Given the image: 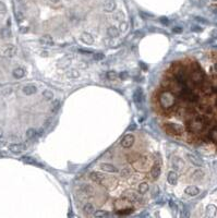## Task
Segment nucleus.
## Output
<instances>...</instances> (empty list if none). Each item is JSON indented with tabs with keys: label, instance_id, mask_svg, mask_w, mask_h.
Listing matches in <instances>:
<instances>
[{
	"label": "nucleus",
	"instance_id": "nucleus-58",
	"mask_svg": "<svg viewBox=\"0 0 217 218\" xmlns=\"http://www.w3.org/2000/svg\"><path fill=\"white\" fill-rule=\"evenodd\" d=\"M215 106H216V108H217V98H216V100H215Z\"/></svg>",
	"mask_w": 217,
	"mask_h": 218
},
{
	"label": "nucleus",
	"instance_id": "nucleus-13",
	"mask_svg": "<svg viewBox=\"0 0 217 218\" xmlns=\"http://www.w3.org/2000/svg\"><path fill=\"white\" fill-rule=\"evenodd\" d=\"M200 86H201V90H202V92H203L205 95H212L214 93L213 85L211 84V82L206 81V79H205L204 81H203V83L201 84Z\"/></svg>",
	"mask_w": 217,
	"mask_h": 218
},
{
	"label": "nucleus",
	"instance_id": "nucleus-24",
	"mask_svg": "<svg viewBox=\"0 0 217 218\" xmlns=\"http://www.w3.org/2000/svg\"><path fill=\"white\" fill-rule=\"evenodd\" d=\"M172 166H174L177 170H180V169H182V167L184 166V163L181 158H179V157H175V158L172 159Z\"/></svg>",
	"mask_w": 217,
	"mask_h": 218
},
{
	"label": "nucleus",
	"instance_id": "nucleus-38",
	"mask_svg": "<svg viewBox=\"0 0 217 218\" xmlns=\"http://www.w3.org/2000/svg\"><path fill=\"white\" fill-rule=\"evenodd\" d=\"M43 96H44V98H46L47 100H50V99L54 98V93L51 91H49V90H45V91L43 92Z\"/></svg>",
	"mask_w": 217,
	"mask_h": 218
},
{
	"label": "nucleus",
	"instance_id": "nucleus-19",
	"mask_svg": "<svg viewBox=\"0 0 217 218\" xmlns=\"http://www.w3.org/2000/svg\"><path fill=\"white\" fill-rule=\"evenodd\" d=\"M39 41L44 46H48V47L54 46V39H52V37L50 36V35H44V36H42Z\"/></svg>",
	"mask_w": 217,
	"mask_h": 218
},
{
	"label": "nucleus",
	"instance_id": "nucleus-52",
	"mask_svg": "<svg viewBox=\"0 0 217 218\" xmlns=\"http://www.w3.org/2000/svg\"><path fill=\"white\" fill-rule=\"evenodd\" d=\"M160 22H162L164 25H167L168 24V19L167 18H162V19H160Z\"/></svg>",
	"mask_w": 217,
	"mask_h": 218
},
{
	"label": "nucleus",
	"instance_id": "nucleus-40",
	"mask_svg": "<svg viewBox=\"0 0 217 218\" xmlns=\"http://www.w3.org/2000/svg\"><path fill=\"white\" fill-rule=\"evenodd\" d=\"M113 18L116 19V20H118V21H122V20H125V13L122 12V11H117V12L113 14Z\"/></svg>",
	"mask_w": 217,
	"mask_h": 218
},
{
	"label": "nucleus",
	"instance_id": "nucleus-1",
	"mask_svg": "<svg viewBox=\"0 0 217 218\" xmlns=\"http://www.w3.org/2000/svg\"><path fill=\"white\" fill-rule=\"evenodd\" d=\"M209 120L206 115L200 116V115H194L192 116V118L189 120L187 123V128L191 133H200L203 132L209 125Z\"/></svg>",
	"mask_w": 217,
	"mask_h": 218
},
{
	"label": "nucleus",
	"instance_id": "nucleus-43",
	"mask_svg": "<svg viewBox=\"0 0 217 218\" xmlns=\"http://www.w3.org/2000/svg\"><path fill=\"white\" fill-rule=\"evenodd\" d=\"M79 75H80V73L76 70H71V72H69V73H68V76H69V78H71V79L79 78Z\"/></svg>",
	"mask_w": 217,
	"mask_h": 218
},
{
	"label": "nucleus",
	"instance_id": "nucleus-42",
	"mask_svg": "<svg viewBox=\"0 0 217 218\" xmlns=\"http://www.w3.org/2000/svg\"><path fill=\"white\" fill-rule=\"evenodd\" d=\"M59 108H60V100H58V99H55L54 103H52V108H51V110L54 111V112H56Z\"/></svg>",
	"mask_w": 217,
	"mask_h": 218
},
{
	"label": "nucleus",
	"instance_id": "nucleus-44",
	"mask_svg": "<svg viewBox=\"0 0 217 218\" xmlns=\"http://www.w3.org/2000/svg\"><path fill=\"white\" fill-rule=\"evenodd\" d=\"M93 58H94V60L100 61V60H103V59L105 58V55H104V54H102V53H97V54H94Z\"/></svg>",
	"mask_w": 217,
	"mask_h": 218
},
{
	"label": "nucleus",
	"instance_id": "nucleus-15",
	"mask_svg": "<svg viewBox=\"0 0 217 218\" xmlns=\"http://www.w3.org/2000/svg\"><path fill=\"white\" fill-rule=\"evenodd\" d=\"M25 148H26V145L21 144V143L9 145V149H10V152H12L13 154H20V153H22L23 151H25Z\"/></svg>",
	"mask_w": 217,
	"mask_h": 218
},
{
	"label": "nucleus",
	"instance_id": "nucleus-20",
	"mask_svg": "<svg viewBox=\"0 0 217 218\" xmlns=\"http://www.w3.org/2000/svg\"><path fill=\"white\" fill-rule=\"evenodd\" d=\"M81 41H83L84 44H86V45H92L93 43H94V38H93V36L91 34L84 32V33L81 34Z\"/></svg>",
	"mask_w": 217,
	"mask_h": 218
},
{
	"label": "nucleus",
	"instance_id": "nucleus-25",
	"mask_svg": "<svg viewBox=\"0 0 217 218\" xmlns=\"http://www.w3.org/2000/svg\"><path fill=\"white\" fill-rule=\"evenodd\" d=\"M107 34H108L109 37L116 38V37L119 36V29L117 27H115V26H109L107 29Z\"/></svg>",
	"mask_w": 217,
	"mask_h": 218
},
{
	"label": "nucleus",
	"instance_id": "nucleus-28",
	"mask_svg": "<svg viewBox=\"0 0 217 218\" xmlns=\"http://www.w3.org/2000/svg\"><path fill=\"white\" fill-rule=\"evenodd\" d=\"M209 139L212 141L213 143H216V144H217V127L213 128V129L209 131Z\"/></svg>",
	"mask_w": 217,
	"mask_h": 218
},
{
	"label": "nucleus",
	"instance_id": "nucleus-31",
	"mask_svg": "<svg viewBox=\"0 0 217 218\" xmlns=\"http://www.w3.org/2000/svg\"><path fill=\"white\" fill-rule=\"evenodd\" d=\"M203 176H204V173H203V171L200 170V169H197V170H195V171H193V173H192V178L194 179V180H196V181L202 180V179H203Z\"/></svg>",
	"mask_w": 217,
	"mask_h": 218
},
{
	"label": "nucleus",
	"instance_id": "nucleus-30",
	"mask_svg": "<svg viewBox=\"0 0 217 218\" xmlns=\"http://www.w3.org/2000/svg\"><path fill=\"white\" fill-rule=\"evenodd\" d=\"M148 189H150V186H148V184H147L146 182H142V183H140V184L138 185V191H139V193H141V194L146 193V192L148 191Z\"/></svg>",
	"mask_w": 217,
	"mask_h": 218
},
{
	"label": "nucleus",
	"instance_id": "nucleus-34",
	"mask_svg": "<svg viewBox=\"0 0 217 218\" xmlns=\"http://www.w3.org/2000/svg\"><path fill=\"white\" fill-rule=\"evenodd\" d=\"M115 207H116V210H121V208L128 207V202H123L121 201V200H118V201L115 202Z\"/></svg>",
	"mask_w": 217,
	"mask_h": 218
},
{
	"label": "nucleus",
	"instance_id": "nucleus-35",
	"mask_svg": "<svg viewBox=\"0 0 217 218\" xmlns=\"http://www.w3.org/2000/svg\"><path fill=\"white\" fill-rule=\"evenodd\" d=\"M131 173H132V170H131V168H129V167H125L123 169H121L120 170V175L125 178L130 177Z\"/></svg>",
	"mask_w": 217,
	"mask_h": 218
},
{
	"label": "nucleus",
	"instance_id": "nucleus-5",
	"mask_svg": "<svg viewBox=\"0 0 217 218\" xmlns=\"http://www.w3.org/2000/svg\"><path fill=\"white\" fill-rule=\"evenodd\" d=\"M17 53H18V48L14 45H12V44L4 46L2 49H1V55H2L4 57H7V58L14 57V56L17 55Z\"/></svg>",
	"mask_w": 217,
	"mask_h": 218
},
{
	"label": "nucleus",
	"instance_id": "nucleus-6",
	"mask_svg": "<svg viewBox=\"0 0 217 218\" xmlns=\"http://www.w3.org/2000/svg\"><path fill=\"white\" fill-rule=\"evenodd\" d=\"M148 163H150V157L146 155H140V157L133 163V166L136 169H145L148 166Z\"/></svg>",
	"mask_w": 217,
	"mask_h": 218
},
{
	"label": "nucleus",
	"instance_id": "nucleus-21",
	"mask_svg": "<svg viewBox=\"0 0 217 218\" xmlns=\"http://www.w3.org/2000/svg\"><path fill=\"white\" fill-rule=\"evenodd\" d=\"M187 157H188L189 161H191L195 166H202L203 165V161H201V158H199V157L193 155V154H187Z\"/></svg>",
	"mask_w": 217,
	"mask_h": 218
},
{
	"label": "nucleus",
	"instance_id": "nucleus-47",
	"mask_svg": "<svg viewBox=\"0 0 217 218\" xmlns=\"http://www.w3.org/2000/svg\"><path fill=\"white\" fill-rule=\"evenodd\" d=\"M127 29H128V23H127V22L121 23V24H120V31H121V32H125Z\"/></svg>",
	"mask_w": 217,
	"mask_h": 218
},
{
	"label": "nucleus",
	"instance_id": "nucleus-55",
	"mask_svg": "<svg viewBox=\"0 0 217 218\" xmlns=\"http://www.w3.org/2000/svg\"><path fill=\"white\" fill-rule=\"evenodd\" d=\"M43 57H48V51H42Z\"/></svg>",
	"mask_w": 217,
	"mask_h": 218
},
{
	"label": "nucleus",
	"instance_id": "nucleus-59",
	"mask_svg": "<svg viewBox=\"0 0 217 218\" xmlns=\"http://www.w3.org/2000/svg\"><path fill=\"white\" fill-rule=\"evenodd\" d=\"M52 1H58V0H52Z\"/></svg>",
	"mask_w": 217,
	"mask_h": 218
},
{
	"label": "nucleus",
	"instance_id": "nucleus-14",
	"mask_svg": "<svg viewBox=\"0 0 217 218\" xmlns=\"http://www.w3.org/2000/svg\"><path fill=\"white\" fill-rule=\"evenodd\" d=\"M104 178H105L104 173L98 172V171H92V172L90 173V179H91L93 182L98 183V184H100V182H102V180H103Z\"/></svg>",
	"mask_w": 217,
	"mask_h": 218
},
{
	"label": "nucleus",
	"instance_id": "nucleus-50",
	"mask_svg": "<svg viewBox=\"0 0 217 218\" xmlns=\"http://www.w3.org/2000/svg\"><path fill=\"white\" fill-rule=\"evenodd\" d=\"M17 19H18V22H21V21L24 20V17H23V14L22 13H17Z\"/></svg>",
	"mask_w": 217,
	"mask_h": 218
},
{
	"label": "nucleus",
	"instance_id": "nucleus-51",
	"mask_svg": "<svg viewBox=\"0 0 217 218\" xmlns=\"http://www.w3.org/2000/svg\"><path fill=\"white\" fill-rule=\"evenodd\" d=\"M172 31H174L175 33H181V32H182V29H181L180 26H175V27L172 29Z\"/></svg>",
	"mask_w": 217,
	"mask_h": 218
},
{
	"label": "nucleus",
	"instance_id": "nucleus-22",
	"mask_svg": "<svg viewBox=\"0 0 217 218\" xmlns=\"http://www.w3.org/2000/svg\"><path fill=\"white\" fill-rule=\"evenodd\" d=\"M100 168L107 171V172H116L118 169L113 166V164H108V163H104V164H100Z\"/></svg>",
	"mask_w": 217,
	"mask_h": 218
},
{
	"label": "nucleus",
	"instance_id": "nucleus-45",
	"mask_svg": "<svg viewBox=\"0 0 217 218\" xmlns=\"http://www.w3.org/2000/svg\"><path fill=\"white\" fill-rule=\"evenodd\" d=\"M6 12H7V7H6V4L4 2L0 1V14L4 15V14H6Z\"/></svg>",
	"mask_w": 217,
	"mask_h": 218
},
{
	"label": "nucleus",
	"instance_id": "nucleus-41",
	"mask_svg": "<svg viewBox=\"0 0 217 218\" xmlns=\"http://www.w3.org/2000/svg\"><path fill=\"white\" fill-rule=\"evenodd\" d=\"M139 157H140V154H138V153H133V154H131V155H129V156H128V158H129L128 161H129L130 163H132V164H133L134 161H136Z\"/></svg>",
	"mask_w": 217,
	"mask_h": 218
},
{
	"label": "nucleus",
	"instance_id": "nucleus-32",
	"mask_svg": "<svg viewBox=\"0 0 217 218\" xmlns=\"http://www.w3.org/2000/svg\"><path fill=\"white\" fill-rule=\"evenodd\" d=\"M131 213H133V208L132 207H125V208H121V210H117V214L119 215H130Z\"/></svg>",
	"mask_w": 217,
	"mask_h": 218
},
{
	"label": "nucleus",
	"instance_id": "nucleus-39",
	"mask_svg": "<svg viewBox=\"0 0 217 218\" xmlns=\"http://www.w3.org/2000/svg\"><path fill=\"white\" fill-rule=\"evenodd\" d=\"M93 216H94V217H107L109 215L106 210H97V212H95V213L93 214Z\"/></svg>",
	"mask_w": 217,
	"mask_h": 218
},
{
	"label": "nucleus",
	"instance_id": "nucleus-57",
	"mask_svg": "<svg viewBox=\"0 0 217 218\" xmlns=\"http://www.w3.org/2000/svg\"><path fill=\"white\" fill-rule=\"evenodd\" d=\"M2 135H4V131H2V129H0V139L2 137Z\"/></svg>",
	"mask_w": 217,
	"mask_h": 218
},
{
	"label": "nucleus",
	"instance_id": "nucleus-8",
	"mask_svg": "<svg viewBox=\"0 0 217 218\" xmlns=\"http://www.w3.org/2000/svg\"><path fill=\"white\" fill-rule=\"evenodd\" d=\"M79 192L80 193L84 194L86 196H94L95 195V189L94 186L88 183H82L79 185Z\"/></svg>",
	"mask_w": 217,
	"mask_h": 218
},
{
	"label": "nucleus",
	"instance_id": "nucleus-26",
	"mask_svg": "<svg viewBox=\"0 0 217 218\" xmlns=\"http://www.w3.org/2000/svg\"><path fill=\"white\" fill-rule=\"evenodd\" d=\"M22 161H23V163H25V164H29V165H35V166H39L41 167V164L38 163L35 158H33V157H29V156H23L22 157Z\"/></svg>",
	"mask_w": 217,
	"mask_h": 218
},
{
	"label": "nucleus",
	"instance_id": "nucleus-16",
	"mask_svg": "<svg viewBox=\"0 0 217 218\" xmlns=\"http://www.w3.org/2000/svg\"><path fill=\"white\" fill-rule=\"evenodd\" d=\"M184 193L190 195V196H196L200 193V189L195 185H189L188 188H186V190H184Z\"/></svg>",
	"mask_w": 217,
	"mask_h": 218
},
{
	"label": "nucleus",
	"instance_id": "nucleus-7",
	"mask_svg": "<svg viewBox=\"0 0 217 218\" xmlns=\"http://www.w3.org/2000/svg\"><path fill=\"white\" fill-rule=\"evenodd\" d=\"M160 161H157V158H155V161H154V165L152 166V169L150 171V179L152 180H156L158 179L159 175H160Z\"/></svg>",
	"mask_w": 217,
	"mask_h": 218
},
{
	"label": "nucleus",
	"instance_id": "nucleus-4",
	"mask_svg": "<svg viewBox=\"0 0 217 218\" xmlns=\"http://www.w3.org/2000/svg\"><path fill=\"white\" fill-rule=\"evenodd\" d=\"M164 130L165 132L169 134V135H172V136H180L183 134L184 132V129L182 125H180L178 123H170V122H166L164 123L163 125Z\"/></svg>",
	"mask_w": 217,
	"mask_h": 218
},
{
	"label": "nucleus",
	"instance_id": "nucleus-18",
	"mask_svg": "<svg viewBox=\"0 0 217 218\" xmlns=\"http://www.w3.org/2000/svg\"><path fill=\"white\" fill-rule=\"evenodd\" d=\"M167 181L169 184L176 185L178 182V175L176 171H169L167 175Z\"/></svg>",
	"mask_w": 217,
	"mask_h": 218
},
{
	"label": "nucleus",
	"instance_id": "nucleus-2",
	"mask_svg": "<svg viewBox=\"0 0 217 218\" xmlns=\"http://www.w3.org/2000/svg\"><path fill=\"white\" fill-rule=\"evenodd\" d=\"M158 103L159 106L162 107V109L164 111H167V112L174 111L176 109V107L178 106L177 99H176L174 93H171L169 91L162 92L158 95Z\"/></svg>",
	"mask_w": 217,
	"mask_h": 218
},
{
	"label": "nucleus",
	"instance_id": "nucleus-46",
	"mask_svg": "<svg viewBox=\"0 0 217 218\" xmlns=\"http://www.w3.org/2000/svg\"><path fill=\"white\" fill-rule=\"evenodd\" d=\"M118 76H119L121 80H127V79L129 78V73H128L127 71H122V72H120V73L118 74Z\"/></svg>",
	"mask_w": 217,
	"mask_h": 218
},
{
	"label": "nucleus",
	"instance_id": "nucleus-9",
	"mask_svg": "<svg viewBox=\"0 0 217 218\" xmlns=\"http://www.w3.org/2000/svg\"><path fill=\"white\" fill-rule=\"evenodd\" d=\"M122 198L125 200V201L130 202V203H132V202H138L141 200V198H140V194L136 193V192H134V191H127V192H125V193L122 194Z\"/></svg>",
	"mask_w": 217,
	"mask_h": 218
},
{
	"label": "nucleus",
	"instance_id": "nucleus-37",
	"mask_svg": "<svg viewBox=\"0 0 217 218\" xmlns=\"http://www.w3.org/2000/svg\"><path fill=\"white\" fill-rule=\"evenodd\" d=\"M36 135H37V131L35 129H29L26 131V137L27 139H34Z\"/></svg>",
	"mask_w": 217,
	"mask_h": 218
},
{
	"label": "nucleus",
	"instance_id": "nucleus-12",
	"mask_svg": "<svg viewBox=\"0 0 217 218\" xmlns=\"http://www.w3.org/2000/svg\"><path fill=\"white\" fill-rule=\"evenodd\" d=\"M116 183H117V180L113 177H108V176H105V178L102 180V182H100V184L106 186L107 189L113 188V186L116 185Z\"/></svg>",
	"mask_w": 217,
	"mask_h": 218
},
{
	"label": "nucleus",
	"instance_id": "nucleus-53",
	"mask_svg": "<svg viewBox=\"0 0 217 218\" xmlns=\"http://www.w3.org/2000/svg\"><path fill=\"white\" fill-rule=\"evenodd\" d=\"M195 20L199 21V22H202V23H207V21L204 20L203 18H199V17H197V18H195Z\"/></svg>",
	"mask_w": 217,
	"mask_h": 218
},
{
	"label": "nucleus",
	"instance_id": "nucleus-33",
	"mask_svg": "<svg viewBox=\"0 0 217 218\" xmlns=\"http://www.w3.org/2000/svg\"><path fill=\"white\" fill-rule=\"evenodd\" d=\"M0 34H1V36L4 37V38H10V37L12 36L11 29H9V27H4V29H2L1 31H0Z\"/></svg>",
	"mask_w": 217,
	"mask_h": 218
},
{
	"label": "nucleus",
	"instance_id": "nucleus-23",
	"mask_svg": "<svg viewBox=\"0 0 217 218\" xmlns=\"http://www.w3.org/2000/svg\"><path fill=\"white\" fill-rule=\"evenodd\" d=\"M23 92H24L25 95H33L37 92V87L35 86V85H33V84H29V85L24 86Z\"/></svg>",
	"mask_w": 217,
	"mask_h": 218
},
{
	"label": "nucleus",
	"instance_id": "nucleus-27",
	"mask_svg": "<svg viewBox=\"0 0 217 218\" xmlns=\"http://www.w3.org/2000/svg\"><path fill=\"white\" fill-rule=\"evenodd\" d=\"M115 7H116V4L113 2V0H107L104 4V9L105 11H107V12H111L115 9Z\"/></svg>",
	"mask_w": 217,
	"mask_h": 218
},
{
	"label": "nucleus",
	"instance_id": "nucleus-54",
	"mask_svg": "<svg viewBox=\"0 0 217 218\" xmlns=\"http://www.w3.org/2000/svg\"><path fill=\"white\" fill-rule=\"evenodd\" d=\"M212 36L217 39V29H213V31H212Z\"/></svg>",
	"mask_w": 217,
	"mask_h": 218
},
{
	"label": "nucleus",
	"instance_id": "nucleus-17",
	"mask_svg": "<svg viewBox=\"0 0 217 218\" xmlns=\"http://www.w3.org/2000/svg\"><path fill=\"white\" fill-rule=\"evenodd\" d=\"M83 212L85 213V215H93L95 212H96V210H95V206H94V204H92L91 202H88V203H85V204H84Z\"/></svg>",
	"mask_w": 217,
	"mask_h": 218
},
{
	"label": "nucleus",
	"instance_id": "nucleus-49",
	"mask_svg": "<svg viewBox=\"0 0 217 218\" xmlns=\"http://www.w3.org/2000/svg\"><path fill=\"white\" fill-rule=\"evenodd\" d=\"M79 53H80V54L86 55V54H92L93 51H92V50H88V49H79Z\"/></svg>",
	"mask_w": 217,
	"mask_h": 218
},
{
	"label": "nucleus",
	"instance_id": "nucleus-29",
	"mask_svg": "<svg viewBox=\"0 0 217 218\" xmlns=\"http://www.w3.org/2000/svg\"><path fill=\"white\" fill-rule=\"evenodd\" d=\"M25 74V71L23 68H17V69H14L13 70V76L17 79H21L24 76Z\"/></svg>",
	"mask_w": 217,
	"mask_h": 218
},
{
	"label": "nucleus",
	"instance_id": "nucleus-48",
	"mask_svg": "<svg viewBox=\"0 0 217 218\" xmlns=\"http://www.w3.org/2000/svg\"><path fill=\"white\" fill-rule=\"evenodd\" d=\"M191 29H192L193 32H202V31H203V29H202V27H200L199 25H192Z\"/></svg>",
	"mask_w": 217,
	"mask_h": 218
},
{
	"label": "nucleus",
	"instance_id": "nucleus-36",
	"mask_svg": "<svg viewBox=\"0 0 217 218\" xmlns=\"http://www.w3.org/2000/svg\"><path fill=\"white\" fill-rule=\"evenodd\" d=\"M106 76H107V79H108L109 81H115V80L118 78V73L116 72V71L110 70V71H108V72H107Z\"/></svg>",
	"mask_w": 217,
	"mask_h": 218
},
{
	"label": "nucleus",
	"instance_id": "nucleus-3",
	"mask_svg": "<svg viewBox=\"0 0 217 218\" xmlns=\"http://www.w3.org/2000/svg\"><path fill=\"white\" fill-rule=\"evenodd\" d=\"M189 79L191 80V82L196 85V86H200L201 84L203 83V81L205 80V75L203 70L201 69V67L196 63V62H191L190 64V68H189Z\"/></svg>",
	"mask_w": 217,
	"mask_h": 218
},
{
	"label": "nucleus",
	"instance_id": "nucleus-56",
	"mask_svg": "<svg viewBox=\"0 0 217 218\" xmlns=\"http://www.w3.org/2000/svg\"><path fill=\"white\" fill-rule=\"evenodd\" d=\"M21 32H22V33H25V32H27V29H26V27H25V29H23V27H22Z\"/></svg>",
	"mask_w": 217,
	"mask_h": 218
},
{
	"label": "nucleus",
	"instance_id": "nucleus-11",
	"mask_svg": "<svg viewBox=\"0 0 217 218\" xmlns=\"http://www.w3.org/2000/svg\"><path fill=\"white\" fill-rule=\"evenodd\" d=\"M133 100L138 105H141L144 100V93H143V90L141 87H138L135 88V91L133 92Z\"/></svg>",
	"mask_w": 217,
	"mask_h": 218
},
{
	"label": "nucleus",
	"instance_id": "nucleus-10",
	"mask_svg": "<svg viewBox=\"0 0 217 218\" xmlns=\"http://www.w3.org/2000/svg\"><path fill=\"white\" fill-rule=\"evenodd\" d=\"M134 140H135V139H134V135H132V134H127V135L123 136L122 140H121V146L123 148H130L133 145Z\"/></svg>",
	"mask_w": 217,
	"mask_h": 218
}]
</instances>
